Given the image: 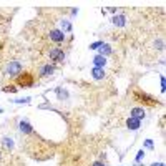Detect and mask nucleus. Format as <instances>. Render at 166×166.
Wrapping results in <instances>:
<instances>
[{"instance_id":"f257e3e1","label":"nucleus","mask_w":166,"mask_h":166,"mask_svg":"<svg viewBox=\"0 0 166 166\" xmlns=\"http://www.w3.org/2000/svg\"><path fill=\"white\" fill-rule=\"evenodd\" d=\"M22 73V65H20L18 62H10L9 65L5 67V75L9 76H17Z\"/></svg>"},{"instance_id":"f03ea898","label":"nucleus","mask_w":166,"mask_h":166,"mask_svg":"<svg viewBox=\"0 0 166 166\" xmlns=\"http://www.w3.org/2000/svg\"><path fill=\"white\" fill-rule=\"evenodd\" d=\"M50 58L52 60H56V62H63L65 60V53L60 48H52L50 50Z\"/></svg>"},{"instance_id":"7ed1b4c3","label":"nucleus","mask_w":166,"mask_h":166,"mask_svg":"<svg viewBox=\"0 0 166 166\" xmlns=\"http://www.w3.org/2000/svg\"><path fill=\"white\" fill-rule=\"evenodd\" d=\"M50 38L53 40V42H56V43H62L65 40V33L62 30H52L50 32Z\"/></svg>"},{"instance_id":"20e7f679","label":"nucleus","mask_w":166,"mask_h":166,"mask_svg":"<svg viewBox=\"0 0 166 166\" xmlns=\"http://www.w3.org/2000/svg\"><path fill=\"white\" fill-rule=\"evenodd\" d=\"M140 125H141V120H136V118H128V121H126V126H128V129H138L140 128Z\"/></svg>"},{"instance_id":"39448f33","label":"nucleus","mask_w":166,"mask_h":166,"mask_svg":"<svg viewBox=\"0 0 166 166\" xmlns=\"http://www.w3.org/2000/svg\"><path fill=\"white\" fill-rule=\"evenodd\" d=\"M18 126H20V131H22V133H25V135H28V133H32V131H33V128L30 126V123H28V121H25V120H22V121H20V125H18Z\"/></svg>"},{"instance_id":"423d86ee","label":"nucleus","mask_w":166,"mask_h":166,"mask_svg":"<svg viewBox=\"0 0 166 166\" xmlns=\"http://www.w3.org/2000/svg\"><path fill=\"white\" fill-rule=\"evenodd\" d=\"M91 76L95 80H102L105 78V70L103 68H96V67H93V70H91Z\"/></svg>"},{"instance_id":"0eeeda50","label":"nucleus","mask_w":166,"mask_h":166,"mask_svg":"<svg viewBox=\"0 0 166 166\" xmlns=\"http://www.w3.org/2000/svg\"><path fill=\"white\" fill-rule=\"evenodd\" d=\"M93 63H95L96 68H103L105 65H106V58H105V56H102V55H96L95 58H93Z\"/></svg>"},{"instance_id":"6e6552de","label":"nucleus","mask_w":166,"mask_h":166,"mask_svg":"<svg viewBox=\"0 0 166 166\" xmlns=\"http://www.w3.org/2000/svg\"><path fill=\"white\" fill-rule=\"evenodd\" d=\"M131 118L143 120L145 118V110H143V108H133V110H131Z\"/></svg>"},{"instance_id":"1a4fd4ad","label":"nucleus","mask_w":166,"mask_h":166,"mask_svg":"<svg viewBox=\"0 0 166 166\" xmlns=\"http://www.w3.org/2000/svg\"><path fill=\"white\" fill-rule=\"evenodd\" d=\"M53 70H55V68L52 67V65H43V67L40 68V75H42V76H48V75L53 73Z\"/></svg>"},{"instance_id":"9d476101","label":"nucleus","mask_w":166,"mask_h":166,"mask_svg":"<svg viewBox=\"0 0 166 166\" xmlns=\"http://www.w3.org/2000/svg\"><path fill=\"white\" fill-rule=\"evenodd\" d=\"M113 23H115L116 27H123L125 23H126V18H125V15H115V17H113Z\"/></svg>"},{"instance_id":"9b49d317","label":"nucleus","mask_w":166,"mask_h":166,"mask_svg":"<svg viewBox=\"0 0 166 166\" xmlns=\"http://www.w3.org/2000/svg\"><path fill=\"white\" fill-rule=\"evenodd\" d=\"M100 48H102V50H100V55L105 56V58H106V55L111 53V47H110V45H102Z\"/></svg>"},{"instance_id":"f8f14e48","label":"nucleus","mask_w":166,"mask_h":166,"mask_svg":"<svg viewBox=\"0 0 166 166\" xmlns=\"http://www.w3.org/2000/svg\"><path fill=\"white\" fill-rule=\"evenodd\" d=\"M2 143H3V146H5L7 149L14 148V141H12L10 138H3V140H2Z\"/></svg>"},{"instance_id":"ddd939ff","label":"nucleus","mask_w":166,"mask_h":166,"mask_svg":"<svg viewBox=\"0 0 166 166\" xmlns=\"http://www.w3.org/2000/svg\"><path fill=\"white\" fill-rule=\"evenodd\" d=\"M62 28H63L65 32H70L71 30V23L68 22V20H63V22H62Z\"/></svg>"},{"instance_id":"4468645a","label":"nucleus","mask_w":166,"mask_h":166,"mask_svg":"<svg viewBox=\"0 0 166 166\" xmlns=\"http://www.w3.org/2000/svg\"><path fill=\"white\" fill-rule=\"evenodd\" d=\"M56 95H58V98L62 100V98H67V96H68V93L65 91V90H62V88H56Z\"/></svg>"},{"instance_id":"2eb2a0df","label":"nucleus","mask_w":166,"mask_h":166,"mask_svg":"<svg viewBox=\"0 0 166 166\" xmlns=\"http://www.w3.org/2000/svg\"><path fill=\"white\" fill-rule=\"evenodd\" d=\"M102 45H103V42H95V43H91V45H90V48H91V50H96V48H100Z\"/></svg>"},{"instance_id":"dca6fc26","label":"nucleus","mask_w":166,"mask_h":166,"mask_svg":"<svg viewBox=\"0 0 166 166\" xmlns=\"http://www.w3.org/2000/svg\"><path fill=\"white\" fill-rule=\"evenodd\" d=\"M30 98H20V100H15V103H28Z\"/></svg>"},{"instance_id":"f3484780","label":"nucleus","mask_w":166,"mask_h":166,"mask_svg":"<svg viewBox=\"0 0 166 166\" xmlns=\"http://www.w3.org/2000/svg\"><path fill=\"white\" fill-rule=\"evenodd\" d=\"M141 160H143V151H140L138 156H136V161H141Z\"/></svg>"},{"instance_id":"a211bd4d","label":"nucleus","mask_w":166,"mask_h":166,"mask_svg":"<svg viewBox=\"0 0 166 166\" xmlns=\"http://www.w3.org/2000/svg\"><path fill=\"white\" fill-rule=\"evenodd\" d=\"M161 90H164V78L161 76Z\"/></svg>"},{"instance_id":"6ab92c4d","label":"nucleus","mask_w":166,"mask_h":166,"mask_svg":"<svg viewBox=\"0 0 166 166\" xmlns=\"http://www.w3.org/2000/svg\"><path fill=\"white\" fill-rule=\"evenodd\" d=\"M93 166H105V164L100 163V161H96V163H93Z\"/></svg>"},{"instance_id":"aec40b11","label":"nucleus","mask_w":166,"mask_h":166,"mask_svg":"<svg viewBox=\"0 0 166 166\" xmlns=\"http://www.w3.org/2000/svg\"><path fill=\"white\" fill-rule=\"evenodd\" d=\"M151 166H164V164H163V163H153Z\"/></svg>"},{"instance_id":"412c9836","label":"nucleus","mask_w":166,"mask_h":166,"mask_svg":"<svg viewBox=\"0 0 166 166\" xmlns=\"http://www.w3.org/2000/svg\"><path fill=\"white\" fill-rule=\"evenodd\" d=\"M140 166H141V164H140Z\"/></svg>"}]
</instances>
